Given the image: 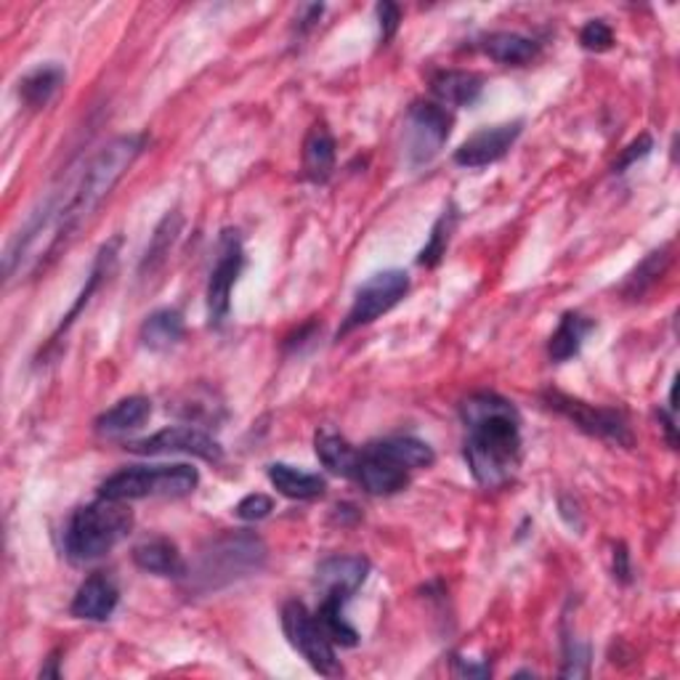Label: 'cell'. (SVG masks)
<instances>
[{
    "label": "cell",
    "mask_w": 680,
    "mask_h": 680,
    "mask_svg": "<svg viewBox=\"0 0 680 680\" xmlns=\"http://www.w3.org/2000/svg\"><path fill=\"white\" fill-rule=\"evenodd\" d=\"M431 91L442 107H471L484 91V80L476 72L442 70L431 80Z\"/></svg>",
    "instance_id": "cell-17"
},
{
    "label": "cell",
    "mask_w": 680,
    "mask_h": 680,
    "mask_svg": "<svg viewBox=\"0 0 680 680\" xmlns=\"http://www.w3.org/2000/svg\"><path fill=\"white\" fill-rule=\"evenodd\" d=\"M469 438L465 460L473 479L486 490L507 484L521 465V417L503 396L481 391L460 407Z\"/></svg>",
    "instance_id": "cell-1"
},
{
    "label": "cell",
    "mask_w": 680,
    "mask_h": 680,
    "mask_svg": "<svg viewBox=\"0 0 680 680\" xmlns=\"http://www.w3.org/2000/svg\"><path fill=\"white\" fill-rule=\"evenodd\" d=\"M118 247H120V237H115V239H109V243L101 247L99 250V256H96V264H93V269H91V274H88V285L82 287V293H80V298L75 300V306L70 308V314H67L65 319H61V325H59V329H57V335H53V341L51 343H57V338L61 333H65L67 327L72 325L75 322V317H78V314L82 312V308L88 306V300L93 298V293L99 290V285H101V279L107 277L109 272H112V266H115V260H118Z\"/></svg>",
    "instance_id": "cell-28"
},
{
    "label": "cell",
    "mask_w": 680,
    "mask_h": 680,
    "mask_svg": "<svg viewBox=\"0 0 680 680\" xmlns=\"http://www.w3.org/2000/svg\"><path fill=\"white\" fill-rule=\"evenodd\" d=\"M134 563L147 574L157 576H184L187 574V561L178 553V548L170 540L157 538L149 542H141L134 548Z\"/></svg>",
    "instance_id": "cell-19"
},
{
    "label": "cell",
    "mask_w": 680,
    "mask_h": 680,
    "mask_svg": "<svg viewBox=\"0 0 680 680\" xmlns=\"http://www.w3.org/2000/svg\"><path fill=\"white\" fill-rule=\"evenodd\" d=\"M668 264H670V247L649 253V256L643 258V264L638 266L633 274H630L628 282H624V287H622L624 295H630V298H641L649 287L657 285V279L662 277L664 269H668Z\"/></svg>",
    "instance_id": "cell-29"
},
{
    "label": "cell",
    "mask_w": 680,
    "mask_h": 680,
    "mask_svg": "<svg viewBox=\"0 0 680 680\" xmlns=\"http://www.w3.org/2000/svg\"><path fill=\"white\" fill-rule=\"evenodd\" d=\"M595 325L588 317L576 312H566L555 327V333L551 335V343H548V354H551L553 362H569L572 356L580 354L582 343H585V335Z\"/></svg>",
    "instance_id": "cell-27"
},
{
    "label": "cell",
    "mask_w": 680,
    "mask_h": 680,
    "mask_svg": "<svg viewBox=\"0 0 680 680\" xmlns=\"http://www.w3.org/2000/svg\"><path fill=\"white\" fill-rule=\"evenodd\" d=\"M519 136H521L519 120L479 130V134H473L469 141L460 144V149L455 152V162L463 165V168H484V165L503 160L507 149L516 144Z\"/></svg>",
    "instance_id": "cell-12"
},
{
    "label": "cell",
    "mask_w": 680,
    "mask_h": 680,
    "mask_svg": "<svg viewBox=\"0 0 680 680\" xmlns=\"http://www.w3.org/2000/svg\"><path fill=\"white\" fill-rule=\"evenodd\" d=\"M144 144H147L144 136H118L107 147H101L80 170L67 176L65 187L48 195L65 239L78 231V226L105 203L109 191L118 187L126 170L144 152Z\"/></svg>",
    "instance_id": "cell-2"
},
{
    "label": "cell",
    "mask_w": 680,
    "mask_h": 680,
    "mask_svg": "<svg viewBox=\"0 0 680 680\" xmlns=\"http://www.w3.org/2000/svg\"><path fill=\"white\" fill-rule=\"evenodd\" d=\"M369 574V561L364 555H333L317 566V585L322 593L352 595L364 585Z\"/></svg>",
    "instance_id": "cell-15"
},
{
    "label": "cell",
    "mask_w": 680,
    "mask_h": 680,
    "mask_svg": "<svg viewBox=\"0 0 680 680\" xmlns=\"http://www.w3.org/2000/svg\"><path fill=\"white\" fill-rule=\"evenodd\" d=\"M57 654H53L51 659H48V668L40 670V678H59V670H57Z\"/></svg>",
    "instance_id": "cell-40"
},
{
    "label": "cell",
    "mask_w": 680,
    "mask_h": 680,
    "mask_svg": "<svg viewBox=\"0 0 680 680\" xmlns=\"http://www.w3.org/2000/svg\"><path fill=\"white\" fill-rule=\"evenodd\" d=\"M266 559H269V551L258 534L226 532L197 553L195 563L184 576H187L189 590L210 593V590H221L231 582L258 574L266 566Z\"/></svg>",
    "instance_id": "cell-3"
},
{
    "label": "cell",
    "mask_w": 680,
    "mask_h": 680,
    "mask_svg": "<svg viewBox=\"0 0 680 680\" xmlns=\"http://www.w3.org/2000/svg\"><path fill=\"white\" fill-rule=\"evenodd\" d=\"M452 115L438 101H417L404 122V155L412 168L428 165L450 139Z\"/></svg>",
    "instance_id": "cell-8"
},
{
    "label": "cell",
    "mask_w": 680,
    "mask_h": 680,
    "mask_svg": "<svg viewBox=\"0 0 680 680\" xmlns=\"http://www.w3.org/2000/svg\"><path fill=\"white\" fill-rule=\"evenodd\" d=\"M314 450H317L319 463L325 465L329 473L343 479H354L356 465H359V450H356L354 444H348L346 438L333 434V431H317Z\"/></svg>",
    "instance_id": "cell-22"
},
{
    "label": "cell",
    "mask_w": 680,
    "mask_h": 680,
    "mask_svg": "<svg viewBox=\"0 0 680 680\" xmlns=\"http://www.w3.org/2000/svg\"><path fill=\"white\" fill-rule=\"evenodd\" d=\"M563 662H566V668H563V676L569 678H582L588 676V662H590V649L588 643H580L574 635L563 638Z\"/></svg>",
    "instance_id": "cell-32"
},
{
    "label": "cell",
    "mask_w": 680,
    "mask_h": 680,
    "mask_svg": "<svg viewBox=\"0 0 680 680\" xmlns=\"http://www.w3.org/2000/svg\"><path fill=\"white\" fill-rule=\"evenodd\" d=\"M120 593L115 588V582L105 574H91L86 582L78 588L72 599V617L86 622H107L109 617L118 609Z\"/></svg>",
    "instance_id": "cell-14"
},
{
    "label": "cell",
    "mask_w": 680,
    "mask_h": 680,
    "mask_svg": "<svg viewBox=\"0 0 680 680\" xmlns=\"http://www.w3.org/2000/svg\"><path fill=\"white\" fill-rule=\"evenodd\" d=\"M149 415H152V402L144 400V396H128V400H120L115 407L101 412L96 417L93 428L101 438H118L141 428L149 421Z\"/></svg>",
    "instance_id": "cell-16"
},
{
    "label": "cell",
    "mask_w": 680,
    "mask_h": 680,
    "mask_svg": "<svg viewBox=\"0 0 680 680\" xmlns=\"http://www.w3.org/2000/svg\"><path fill=\"white\" fill-rule=\"evenodd\" d=\"M481 51L497 61V65L521 67L538 57L540 46L532 38L519 36V32H492V36L481 40Z\"/></svg>",
    "instance_id": "cell-23"
},
{
    "label": "cell",
    "mask_w": 680,
    "mask_h": 680,
    "mask_svg": "<svg viewBox=\"0 0 680 680\" xmlns=\"http://www.w3.org/2000/svg\"><path fill=\"white\" fill-rule=\"evenodd\" d=\"M65 67H59L57 61L40 65L19 80V99L30 109H43L59 93V88L65 86Z\"/></svg>",
    "instance_id": "cell-21"
},
{
    "label": "cell",
    "mask_w": 680,
    "mask_h": 680,
    "mask_svg": "<svg viewBox=\"0 0 680 680\" xmlns=\"http://www.w3.org/2000/svg\"><path fill=\"white\" fill-rule=\"evenodd\" d=\"M455 668L460 676H469V678H484L490 676V664H484V668H476V664L463 662V659H455Z\"/></svg>",
    "instance_id": "cell-38"
},
{
    "label": "cell",
    "mask_w": 680,
    "mask_h": 680,
    "mask_svg": "<svg viewBox=\"0 0 680 680\" xmlns=\"http://www.w3.org/2000/svg\"><path fill=\"white\" fill-rule=\"evenodd\" d=\"M452 226H455V213H444L442 218H438L434 231H431V239L428 245L423 247L421 253V266H436L438 260H442V256L446 253V245H450V231Z\"/></svg>",
    "instance_id": "cell-31"
},
{
    "label": "cell",
    "mask_w": 680,
    "mask_h": 680,
    "mask_svg": "<svg viewBox=\"0 0 680 680\" xmlns=\"http://www.w3.org/2000/svg\"><path fill=\"white\" fill-rule=\"evenodd\" d=\"M126 450L136 452V455H191L208 460V463H218V460L224 457V446L210 434L195 428V425H174V428H162L157 431L155 436L130 442Z\"/></svg>",
    "instance_id": "cell-10"
},
{
    "label": "cell",
    "mask_w": 680,
    "mask_h": 680,
    "mask_svg": "<svg viewBox=\"0 0 680 680\" xmlns=\"http://www.w3.org/2000/svg\"><path fill=\"white\" fill-rule=\"evenodd\" d=\"M377 19H381V40L388 43L396 36L402 22V9L396 3H377Z\"/></svg>",
    "instance_id": "cell-36"
},
{
    "label": "cell",
    "mask_w": 680,
    "mask_h": 680,
    "mask_svg": "<svg viewBox=\"0 0 680 680\" xmlns=\"http://www.w3.org/2000/svg\"><path fill=\"white\" fill-rule=\"evenodd\" d=\"M134 526V513L118 500L99 497L72 513L65 529V553L72 563H91L112 551Z\"/></svg>",
    "instance_id": "cell-4"
},
{
    "label": "cell",
    "mask_w": 680,
    "mask_h": 680,
    "mask_svg": "<svg viewBox=\"0 0 680 680\" xmlns=\"http://www.w3.org/2000/svg\"><path fill=\"white\" fill-rule=\"evenodd\" d=\"M352 601L348 595L341 593H325V599L319 603V611L314 617H317L322 630H325L329 641L335 645H341V649H354L356 643H359V633L348 624L346 614H343V609H346V603Z\"/></svg>",
    "instance_id": "cell-26"
},
{
    "label": "cell",
    "mask_w": 680,
    "mask_h": 680,
    "mask_svg": "<svg viewBox=\"0 0 680 680\" xmlns=\"http://www.w3.org/2000/svg\"><path fill=\"white\" fill-rule=\"evenodd\" d=\"M651 149H654V141H651V136L649 134L638 136L633 144H628V147H624V152L620 155V160L614 162V174H624V170H628L630 165H635L638 160H641V157L649 155Z\"/></svg>",
    "instance_id": "cell-35"
},
{
    "label": "cell",
    "mask_w": 680,
    "mask_h": 680,
    "mask_svg": "<svg viewBox=\"0 0 680 680\" xmlns=\"http://www.w3.org/2000/svg\"><path fill=\"white\" fill-rule=\"evenodd\" d=\"M410 293V274L402 269H388L381 274H373L364 285L356 290L354 304L348 308L346 322L338 329V338L354 333V329L373 325L383 314H388L404 295Z\"/></svg>",
    "instance_id": "cell-7"
},
{
    "label": "cell",
    "mask_w": 680,
    "mask_h": 680,
    "mask_svg": "<svg viewBox=\"0 0 680 680\" xmlns=\"http://www.w3.org/2000/svg\"><path fill=\"white\" fill-rule=\"evenodd\" d=\"M630 553H628V548L624 545H617L614 548V576L620 582H624V585H628L630 582Z\"/></svg>",
    "instance_id": "cell-37"
},
{
    "label": "cell",
    "mask_w": 680,
    "mask_h": 680,
    "mask_svg": "<svg viewBox=\"0 0 680 680\" xmlns=\"http://www.w3.org/2000/svg\"><path fill=\"white\" fill-rule=\"evenodd\" d=\"M245 266V250L243 239L237 231H224L221 245H218V258L213 266L208 279V317L210 327H221L226 314L231 306V290H235L239 272Z\"/></svg>",
    "instance_id": "cell-11"
},
{
    "label": "cell",
    "mask_w": 680,
    "mask_h": 680,
    "mask_svg": "<svg viewBox=\"0 0 680 680\" xmlns=\"http://www.w3.org/2000/svg\"><path fill=\"white\" fill-rule=\"evenodd\" d=\"M184 338V317L176 308H157L141 325V343L149 352H168Z\"/></svg>",
    "instance_id": "cell-25"
},
{
    "label": "cell",
    "mask_w": 680,
    "mask_h": 680,
    "mask_svg": "<svg viewBox=\"0 0 680 680\" xmlns=\"http://www.w3.org/2000/svg\"><path fill=\"white\" fill-rule=\"evenodd\" d=\"M282 630H285L293 649L312 664L314 672L325 678L343 676L338 657H335V643L329 641L317 617L304 603L287 601L282 607Z\"/></svg>",
    "instance_id": "cell-6"
},
{
    "label": "cell",
    "mask_w": 680,
    "mask_h": 680,
    "mask_svg": "<svg viewBox=\"0 0 680 680\" xmlns=\"http://www.w3.org/2000/svg\"><path fill=\"white\" fill-rule=\"evenodd\" d=\"M548 407H553L555 412H561L563 417H569L576 428L585 431L590 436H599L603 442L617 444V446H633V431H630V423L624 421L622 412L607 410V407H595V404H588L582 400H572V396L559 394V391H551L545 396Z\"/></svg>",
    "instance_id": "cell-9"
},
{
    "label": "cell",
    "mask_w": 680,
    "mask_h": 680,
    "mask_svg": "<svg viewBox=\"0 0 680 680\" xmlns=\"http://www.w3.org/2000/svg\"><path fill=\"white\" fill-rule=\"evenodd\" d=\"M354 479L359 481L364 492L375 494V497H388V494L407 490L410 471L400 469V465L381 457L377 452L369 450V446H364L359 452V465H356Z\"/></svg>",
    "instance_id": "cell-13"
},
{
    "label": "cell",
    "mask_w": 680,
    "mask_h": 680,
    "mask_svg": "<svg viewBox=\"0 0 680 680\" xmlns=\"http://www.w3.org/2000/svg\"><path fill=\"white\" fill-rule=\"evenodd\" d=\"M580 43L582 48H588V51H609L611 46H614V30L603 22V19H590V22L582 27L580 32Z\"/></svg>",
    "instance_id": "cell-33"
},
{
    "label": "cell",
    "mask_w": 680,
    "mask_h": 680,
    "mask_svg": "<svg viewBox=\"0 0 680 680\" xmlns=\"http://www.w3.org/2000/svg\"><path fill=\"white\" fill-rule=\"evenodd\" d=\"M178 229H181V216H178L176 210L168 213V216L162 218V224L157 226L152 243H149V247H147V256H144L141 272H147V269L155 272L157 266L162 264L165 256H168V253H170V245L176 243Z\"/></svg>",
    "instance_id": "cell-30"
},
{
    "label": "cell",
    "mask_w": 680,
    "mask_h": 680,
    "mask_svg": "<svg viewBox=\"0 0 680 680\" xmlns=\"http://www.w3.org/2000/svg\"><path fill=\"white\" fill-rule=\"evenodd\" d=\"M200 484V473L187 463L176 465H136L112 473L99 486V497L130 503L144 497H187Z\"/></svg>",
    "instance_id": "cell-5"
},
{
    "label": "cell",
    "mask_w": 680,
    "mask_h": 680,
    "mask_svg": "<svg viewBox=\"0 0 680 680\" xmlns=\"http://www.w3.org/2000/svg\"><path fill=\"white\" fill-rule=\"evenodd\" d=\"M304 170L314 184H325L335 170V139L325 126H314L304 141Z\"/></svg>",
    "instance_id": "cell-24"
},
{
    "label": "cell",
    "mask_w": 680,
    "mask_h": 680,
    "mask_svg": "<svg viewBox=\"0 0 680 680\" xmlns=\"http://www.w3.org/2000/svg\"><path fill=\"white\" fill-rule=\"evenodd\" d=\"M274 511V500L269 494H247L235 507V516L239 521H264Z\"/></svg>",
    "instance_id": "cell-34"
},
{
    "label": "cell",
    "mask_w": 680,
    "mask_h": 680,
    "mask_svg": "<svg viewBox=\"0 0 680 680\" xmlns=\"http://www.w3.org/2000/svg\"><path fill=\"white\" fill-rule=\"evenodd\" d=\"M659 421H662V428L668 431V442H670V446H672V450H676V444H678V438H676V417H672V415H664V412H659Z\"/></svg>",
    "instance_id": "cell-39"
},
{
    "label": "cell",
    "mask_w": 680,
    "mask_h": 680,
    "mask_svg": "<svg viewBox=\"0 0 680 680\" xmlns=\"http://www.w3.org/2000/svg\"><path fill=\"white\" fill-rule=\"evenodd\" d=\"M367 446L373 452H377L381 457H386L394 465H400V469H404V471L431 469V465L436 463L434 446L421 442V438H415V436L383 438V442H373Z\"/></svg>",
    "instance_id": "cell-18"
},
{
    "label": "cell",
    "mask_w": 680,
    "mask_h": 680,
    "mask_svg": "<svg viewBox=\"0 0 680 680\" xmlns=\"http://www.w3.org/2000/svg\"><path fill=\"white\" fill-rule=\"evenodd\" d=\"M269 481L274 484V490L290 500H317L327 490V481L322 479L319 473L300 471L287 463L269 465Z\"/></svg>",
    "instance_id": "cell-20"
}]
</instances>
